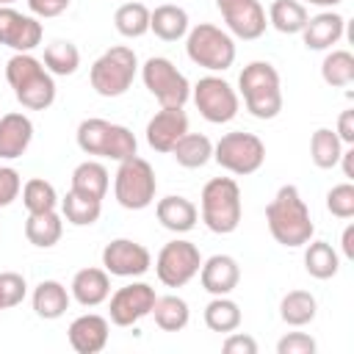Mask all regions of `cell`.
Here are the masks:
<instances>
[{
    "label": "cell",
    "instance_id": "obj_1",
    "mask_svg": "<svg viewBox=\"0 0 354 354\" xmlns=\"http://www.w3.org/2000/svg\"><path fill=\"white\" fill-rule=\"evenodd\" d=\"M266 224L271 238L285 249H299L315 235V224L307 202L301 199L296 185H279L274 199L266 207Z\"/></svg>",
    "mask_w": 354,
    "mask_h": 354
},
{
    "label": "cell",
    "instance_id": "obj_2",
    "mask_svg": "<svg viewBox=\"0 0 354 354\" xmlns=\"http://www.w3.org/2000/svg\"><path fill=\"white\" fill-rule=\"evenodd\" d=\"M6 80L14 88L17 102L28 111H44L55 102V80L30 53H14L6 61Z\"/></svg>",
    "mask_w": 354,
    "mask_h": 354
},
{
    "label": "cell",
    "instance_id": "obj_3",
    "mask_svg": "<svg viewBox=\"0 0 354 354\" xmlns=\"http://www.w3.org/2000/svg\"><path fill=\"white\" fill-rule=\"evenodd\" d=\"M238 88L246 111L254 119H277L282 111V80L274 64L252 61L238 75Z\"/></svg>",
    "mask_w": 354,
    "mask_h": 354
},
{
    "label": "cell",
    "instance_id": "obj_4",
    "mask_svg": "<svg viewBox=\"0 0 354 354\" xmlns=\"http://www.w3.org/2000/svg\"><path fill=\"white\" fill-rule=\"evenodd\" d=\"M202 221L216 235H230L238 230L243 205H241V188L232 177H213L205 183L199 196Z\"/></svg>",
    "mask_w": 354,
    "mask_h": 354
},
{
    "label": "cell",
    "instance_id": "obj_5",
    "mask_svg": "<svg viewBox=\"0 0 354 354\" xmlns=\"http://www.w3.org/2000/svg\"><path fill=\"white\" fill-rule=\"evenodd\" d=\"M77 147L86 155L97 158H111V160H124L130 155H138V141L124 124H113L108 119H83L75 133Z\"/></svg>",
    "mask_w": 354,
    "mask_h": 354
},
{
    "label": "cell",
    "instance_id": "obj_6",
    "mask_svg": "<svg viewBox=\"0 0 354 354\" xmlns=\"http://www.w3.org/2000/svg\"><path fill=\"white\" fill-rule=\"evenodd\" d=\"M138 72V55L127 44L108 47L88 69V83L100 97H122L133 86Z\"/></svg>",
    "mask_w": 354,
    "mask_h": 354
},
{
    "label": "cell",
    "instance_id": "obj_7",
    "mask_svg": "<svg viewBox=\"0 0 354 354\" xmlns=\"http://www.w3.org/2000/svg\"><path fill=\"white\" fill-rule=\"evenodd\" d=\"M185 53L196 66L224 72L235 64V39L218 25L199 22L185 33Z\"/></svg>",
    "mask_w": 354,
    "mask_h": 354
},
{
    "label": "cell",
    "instance_id": "obj_8",
    "mask_svg": "<svg viewBox=\"0 0 354 354\" xmlns=\"http://www.w3.org/2000/svg\"><path fill=\"white\" fill-rule=\"evenodd\" d=\"M158 180L149 160L130 155L119 160V169L113 174V196L124 210H144L155 202Z\"/></svg>",
    "mask_w": 354,
    "mask_h": 354
},
{
    "label": "cell",
    "instance_id": "obj_9",
    "mask_svg": "<svg viewBox=\"0 0 354 354\" xmlns=\"http://www.w3.org/2000/svg\"><path fill=\"white\" fill-rule=\"evenodd\" d=\"M213 160L224 171L246 177V174H254L266 163V144L254 133H243V130L224 133L213 144Z\"/></svg>",
    "mask_w": 354,
    "mask_h": 354
},
{
    "label": "cell",
    "instance_id": "obj_10",
    "mask_svg": "<svg viewBox=\"0 0 354 354\" xmlns=\"http://www.w3.org/2000/svg\"><path fill=\"white\" fill-rule=\"evenodd\" d=\"M141 80L147 91L160 102V108H183L191 100L188 77L163 55H152L141 66Z\"/></svg>",
    "mask_w": 354,
    "mask_h": 354
},
{
    "label": "cell",
    "instance_id": "obj_11",
    "mask_svg": "<svg viewBox=\"0 0 354 354\" xmlns=\"http://www.w3.org/2000/svg\"><path fill=\"white\" fill-rule=\"evenodd\" d=\"M191 100L196 105V111L202 113V119H207L210 124H227L238 116L241 100L238 91L218 75H205L196 80V86L191 88Z\"/></svg>",
    "mask_w": 354,
    "mask_h": 354
},
{
    "label": "cell",
    "instance_id": "obj_12",
    "mask_svg": "<svg viewBox=\"0 0 354 354\" xmlns=\"http://www.w3.org/2000/svg\"><path fill=\"white\" fill-rule=\"evenodd\" d=\"M202 268L199 246L183 238H174L163 243V249L155 257V274L166 288H183L188 285Z\"/></svg>",
    "mask_w": 354,
    "mask_h": 354
},
{
    "label": "cell",
    "instance_id": "obj_13",
    "mask_svg": "<svg viewBox=\"0 0 354 354\" xmlns=\"http://www.w3.org/2000/svg\"><path fill=\"white\" fill-rule=\"evenodd\" d=\"M108 315L113 326H133L141 318H147L155 307V288L149 282H127L119 290L108 296Z\"/></svg>",
    "mask_w": 354,
    "mask_h": 354
},
{
    "label": "cell",
    "instance_id": "obj_14",
    "mask_svg": "<svg viewBox=\"0 0 354 354\" xmlns=\"http://www.w3.org/2000/svg\"><path fill=\"white\" fill-rule=\"evenodd\" d=\"M152 266V254L144 243L133 241V238H113L111 243H105L102 249V268L111 277H124V279H136L141 274H147Z\"/></svg>",
    "mask_w": 354,
    "mask_h": 354
},
{
    "label": "cell",
    "instance_id": "obj_15",
    "mask_svg": "<svg viewBox=\"0 0 354 354\" xmlns=\"http://www.w3.org/2000/svg\"><path fill=\"white\" fill-rule=\"evenodd\" d=\"M216 8L230 36L254 41L266 33L268 19H266V8L260 6V0H216Z\"/></svg>",
    "mask_w": 354,
    "mask_h": 354
},
{
    "label": "cell",
    "instance_id": "obj_16",
    "mask_svg": "<svg viewBox=\"0 0 354 354\" xmlns=\"http://www.w3.org/2000/svg\"><path fill=\"white\" fill-rule=\"evenodd\" d=\"M44 28L33 14H22L11 6H0V44L14 53H33L41 44Z\"/></svg>",
    "mask_w": 354,
    "mask_h": 354
},
{
    "label": "cell",
    "instance_id": "obj_17",
    "mask_svg": "<svg viewBox=\"0 0 354 354\" xmlns=\"http://www.w3.org/2000/svg\"><path fill=\"white\" fill-rule=\"evenodd\" d=\"M185 133H188V113L183 108H160L147 122V144L155 152H171Z\"/></svg>",
    "mask_w": 354,
    "mask_h": 354
},
{
    "label": "cell",
    "instance_id": "obj_18",
    "mask_svg": "<svg viewBox=\"0 0 354 354\" xmlns=\"http://www.w3.org/2000/svg\"><path fill=\"white\" fill-rule=\"evenodd\" d=\"M108 335H111V324H108V318H102L97 313L77 315L66 329L69 346L77 354H100L108 346Z\"/></svg>",
    "mask_w": 354,
    "mask_h": 354
},
{
    "label": "cell",
    "instance_id": "obj_19",
    "mask_svg": "<svg viewBox=\"0 0 354 354\" xmlns=\"http://www.w3.org/2000/svg\"><path fill=\"white\" fill-rule=\"evenodd\" d=\"M199 282L210 296H230L241 282V266L232 254H213L202 260Z\"/></svg>",
    "mask_w": 354,
    "mask_h": 354
},
{
    "label": "cell",
    "instance_id": "obj_20",
    "mask_svg": "<svg viewBox=\"0 0 354 354\" xmlns=\"http://www.w3.org/2000/svg\"><path fill=\"white\" fill-rule=\"evenodd\" d=\"M33 141V122L22 111H11L0 116V158L14 160L28 152Z\"/></svg>",
    "mask_w": 354,
    "mask_h": 354
},
{
    "label": "cell",
    "instance_id": "obj_21",
    "mask_svg": "<svg viewBox=\"0 0 354 354\" xmlns=\"http://www.w3.org/2000/svg\"><path fill=\"white\" fill-rule=\"evenodd\" d=\"M343 33H346V19L332 8L310 17L307 25L301 28V39L307 50H332V44H337Z\"/></svg>",
    "mask_w": 354,
    "mask_h": 354
},
{
    "label": "cell",
    "instance_id": "obj_22",
    "mask_svg": "<svg viewBox=\"0 0 354 354\" xmlns=\"http://www.w3.org/2000/svg\"><path fill=\"white\" fill-rule=\"evenodd\" d=\"M69 293L80 307H97V304L108 301V296H111V274L105 268H94V266L80 268L72 277Z\"/></svg>",
    "mask_w": 354,
    "mask_h": 354
},
{
    "label": "cell",
    "instance_id": "obj_23",
    "mask_svg": "<svg viewBox=\"0 0 354 354\" xmlns=\"http://www.w3.org/2000/svg\"><path fill=\"white\" fill-rule=\"evenodd\" d=\"M155 216L160 221V227H166L169 232H191L199 221V210L188 196L180 194H169L163 199H158L155 205Z\"/></svg>",
    "mask_w": 354,
    "mask_h": 354
},
{
    "label": "cell",
    "instance_id": "obj_24",
    "mask_svg": "<svg viewBox=\"0 0 354 354\" xmlns=\"http://www.w3.org/2000/svg\"><path fill=\"white\" fill-rule=\"evenodd\" d=\"M69 301H72V293L58 282V279H41L36 288H33V296H30V304H33V313L44 321H55L61 318L66 310H69Z\"/></svg>",
    "mask_w": 354,
    "mask_h": 354
},
{
    "label": "cell",
    "instance_id": "obj_25",
    "mask_svg": "<svg viewBox=\"0 0 354 354\" xmlns=\"http://www.w3.org/2000/svg\"><path fill=\"white\" fill-rule=\"evenodd\" d=\"M188 11L174 3H163L155 11H149V30L160 41H177L188 33Z\"/></svg>",
    "mask_w": 354,
    "mask_h": 354
},
{
    "label": "cell",
    "instance_id": "obj_26",
    "mask_svg": "<svg viewBox=\"0 0 354 354\" xmlns=\"http://www.w3.org/2000/svg\"><path fill=\"white\" fill-rule=\"evenodd\" d=\"M64 235V221L58 216V210H47V213H28L25 221V238L28 243L39 246V249H50L61 241Z\"/></svg>",
    "mask_w": 354,
    "mask_h": 354
},
{
    "label": "cell",
    "instance_id": "obj_27",
    "mask_svg": "<svg viewBox=\"0 0 354 354\" xmlns=\"http://www.w3.org/2000/svg\"><path fill=\"white\" fill-rule=\"evenodd\" d=\"M44 69L53 75V77H66V75H75L77 66H80V50L75 41L69 39H53L47 47H44Z\"/></svg>",
    "mask_w": 354,
    "mask_h": 354
},
{
    "label": "cell",
    "instance_id": "obj_28",
    "mask_svg": "<svg viewBox=\"0 0 354 354\" xmlns=\"http://www.w3.org/2000/svg\"><path fill=\"white\" fill-rule=\"evenodd\" d=\"M111 185V174L100 160H83L72 171V191H80L94 199H105Z\"/></svg>",
    "mask_w": 354,
    "mask_h": 354
},
{
    "label": "cell",
    "instance_id": "obj_29",
    "mask_svg": "<svg viewBox=\"0 0 354 354\" xmlns=\"http://www.w3.org/2000/svg\"><path fill=\"white\" fill-rule=\"evenodd\" d=\"M304 268L313 279H332L340 271V254L326 241H307L304 243Z\"/></svg>",
    "mask_w": 354,
    "mask_h": 354
},
{
    "label": "cell",
    "instance_id": "obj_30",
    "mask_svg": "<svg viewBox=\"0 0 354 354\" xmlns=\"http://www.w3.org/2000/svg\"><path fill=\"white\" fill-rule=\"evenodd\" d=\"M171 155L183 169H202L207 160H213V141L205 133H185L174 144Z\"/></svg>",
    "mask_w": 354,
    "mask_h": 354
},
{
    "label": "cell",
    "instance_id": "obj_31",
    "mask_svg": "<svg viewBox=\"0 0 354 354\" xmlns=\"http://www.w3.org/2000/svg\"><path fill=\"white\" fill-rule=\"evenodd\" d=\"M307 19H310V14H307L301 0H274L268 8V25L285 36L301 33Z\"/></svg>",
    "mask_w": 354,
    "mask_h": 354
},
{
    "label": "cell",
    "instance_id": "obj_32",
    "mask_svg": "<svg viewBox=\"0 0 354 354\" xmlns=\"http://www.w3.org/2000/svg\"><path fill=\"white\" fill-rule=\"evenodd\" d=\"M61 213L72 227H91L102 213V199L86 196V194L69 188L66 196L61 199Z\"/></svg>",
    "mask_w": 354,
    "mask_h": 354
},
{
    "label": "cell",
    "instance_id": "obj_33",
    "mask_svg": "<svg viewBox=\"0 0 354 354\" xmlns=\"http://www.w3.org/2000/svg\"><path fill=\"white\" fill-rule=\"evenodd\" d=\"M315 313H318V301L310 290H290L279 301V318L288 326H307L315 321Z\"/></svg>",
    "mask_w": 354,
    "mask_h": 354
},
{
    "label": "cell",
    "instance_id": "obj_34",
    "mask_svg": "<svg viewBox=\"0 0 354 354\" xmlns=\"http://www.w3.org/2000/svg\"><path fill=\"white\" fill-rule=\"evenodd\" d=\"M155 315V324L163 329V332H180L188 326V318H191V310H188V301L169 293V296H158L155 299V307L152 313Z\"/></svg>",
    "mask_w": 354,
    "mask_h": 354
},
{
    "label": "cell",
    "instance_id": "obj_35",
    "mask_svg": "<svg viewBox=\"0 0 354 354\" xmlns=\"http://www.w3.org/2000/svg\"><path fill=\"white\" fill-rule=\"evenodd\" d=\"M241 318H243L241 307L230 296H213L205 307V326L210 332H221V335L235 332L241 326Z\"/></svg>",
    "mask_w": 354,
    "mask_h": 354
},
{
    "label": "cell",
    "instance_id": "obj_36",
    "mask_svg": "<svg viewBox=\"0 0 354 354\" xmlns=\"http://www.w3.org/2000/svg\"><path fill=\"white\" fill-rule=\"evenodd\" d=\"M113 28L124 39H141L144 33H149V8L138 0L122 3L113 14Z\"/></svg>",
    "mask_w": 354,
    "mask_h": 354
},
{
    "label": "cell",
    "instance_id": "obj_37",
    "mask_svg": "<svg viewBox=\"0 0 354 354\" xmlns=\"http://www.w3.org/2000/svg\"><path fill=\"white\" fill-rule=\"evenodd\" d=\"M343 155V141L332 127H318L310 136V158L318 169H335Z\"/></svg>",
    "mask_w": 354,
    "mask_h": 354
},
{
    "label": "cell",
    "instance_id": "obj_38",
    "mask_svg": "<svg viewBox=\"0 0 354 354\" xmlns=\"http://www.w3.org/2000/svg\"><path fill=\"white\" fill-rule=\"evenodd\" d=\"M321 77L326 86L346 88L354 83V55L348 50H329L321 61Z\"/></svg>",
    "mask_w": 354,
    "mask_h": 354
},
{
    "label": "cell",
    "instance_id": "obj_39",
    "mask_svg": "<svg viewBox=\"0 0 354 354\" xmlns=\"http://www.w3.org/2000/svg\"><path fill=\"white\" fill-rule=\"evenodd\" d=\"M58 191L53 183L41 180V177H33L22 185V205L28 213H47V210H55L58 207Z\"/></svg>",
    "mask_w": 354,
    "mask_h": 354
},
{
    "label": "cell",
    "instance_id": "obj_40",
    "mask_svg": "<svg viewBox=\"0 0 354 354\" xmlns=\"http://www.w3.org/2000/svg\"><path fill=\"white\" fill-rule=\"evenodd\" d=\"M326 210L335 218H351L354 216V185H351V180H346L340 185H332L326 191Z\"/></svg>",
    "mask_w": 354,
    "mask_h": 354
},
{
    "label": "cell",
    "instance_id": "obj_41",
    "mask_svg": "<svg viewBox=\"0 0 354 354\" xmlns=\"http://www.w3.org/2000/svg\"><path fill=\"white\" fill-rule=\"evenodd\" d=\"M25 293H28V282L22 274H17V271L0 274V310H11V307L22 304Z\"/></svg>",
    "mask_w": 354,
    "mask_h": 354
},
{
    "label": "cell",
    "instance_id": "obj_42",
    "mask_svg": "<svg viewBox=\"0 0 354 354\" xmlns=\"http://www.w3.org/2000/svg\"><path fill=\"white\" fill-rule=\"evenodd\" d=\"M318 343L307 332H288L277 343V354H315Z\"/></svg>",
    "mask_w": 354,
    "mask_h": 354
},
{
    "label": "cell",
    "instance_id": "obj_43",
    "mask_svg": "<svg viewBox=\"0 0 354 354\" xmlns=\"http://www.w3.org/2000/svg\"><path fill=\"white\" fill-rule=\"evenodd\" d=\"M22 191V177L11 166H0V207H8Z\"/></svg>",
    "mask_w": 354,
    "mask_h": 354
},
{
    "label": "cell",
    "instance_id": "obj_44",
    "mask_svg": "<svg viewBox=\"0 0 354 354\" xmlns=\"http://www.w3.org/2000/svg\"><path fill=\"white\" fill-rule=\"evenodd\" d=\"M221 348L224 354H257V340L246 332H227Z\"/></svg>",
    "mask_w": 354,
    "mask_h": 354
},
{
    "label": "cell",
    "instance_id": "obj_45",
    "mask_svg": "<svg viewBox=\"0 0 354 354\" xmlns=\"http://www.w3.org/2000/svg\"><path fill=\"white\" fill-rule=\"evenodd\" d=\"M28 8L33 17H41V19H50V17H58L69 8V0H28Z\"/></svg>",
    "mask_w": 354,
    "mask_h": 354
},
{
    "label": "cell",
    "instance_id": "obj_46",
    "mask_svg": "<svg viewBox=\"0 0 354 354\" xmlns=\"http://www.w3.org/2000/svg\"><path fill=\"white\" fill-rule=\"evenodd\" d=\"M335 133H337V138H340L343 144H348V147L354 144V111H351V108L337 116V130H335Z\"/></svg>",
    "mask_w": 354,
    "mask_h": 354
},
{
    "label": "cell",
    "instance_id": "obj_47",
    "mask_svg": "<svg viewBox=\"0 0 354 354\" xmlns=\"http://www.w3.org/2000/svg\"><path fill=\"white\" fill-rule=\"evenodd\" d=\"M340 246H343V257H346V260H354V224H348V227L343 230Z\"/></svg>",
    "mask_w": 354,
    "mask_h": 354
},
{
    "label": "cell",
    "instance_id": "obj_48",
    "mask_svg": "<svg viewBox=\"0 0 354 354\" xmlns=\"http://www.w3.org/2000/svg\"><path fill=\"white\" fill-rule=\"evenodd\" d=\"M337 163H343V174H346V180H354V144H351L348 149H343V155H340Z\"/></svg>",
    "mask_w": 354,
    "mask_h": 354
},
{
    "label": "cell",
    "instance_id": "obj_49",
    "mask_svg": "<svg viewBox=\"0 0 354 354\" xmlns=\"http://www.w3.org/2000/svg\"><path fill=\"white\" fill-rule=\"evenodd\" d=\"M304 3H310V6H318V8H335V6H340L343 0H304Z\"/></svg>",
    "mask_w": 354,
    "mask_h": 354
},
{
    "label": "cell",
    "instance_id": "obj_50",
    "mask_svg": "<svg viewBox=\"0 0 354 354\" xmlns=\"http://www.w3.org/2000/svg\"><path fill=\"white\" fill-rule=\"evenodd\" d=\"M11 3H14V0H0V6H11Z\"/></svg>",
    "mask_w": 354,
    "mask_h": 354
}]
</instances>
